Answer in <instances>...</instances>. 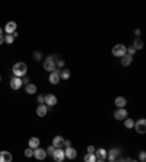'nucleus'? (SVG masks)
Returning <instances> with one entry per match:
<instances>
[{
	"label": "nucleus",
	"mask_w": 146,
	"mask_h": 162,
	"mask_svg": "<svg viewBox=\"0 0 146 162\" xmlns=\"http://www.w3.org/2000/svg\"><path fill=\"white\" fill-rule=\"evenodd\" d=\"M26 70H28V66H26L23 61L16 63V64L13 66V69H12L13 74H15V76H18V77H23V76L26 74Z\"/></svg>",
	"instance_id": "1"
},
{
	"label": "nucleus",
	"mask_w": 146,
	"mask_h": 162,
	"mask_svg": "<svg viewBox=\"0 0 146 162\" xmlns=\"http://www.w3.org/2000/svg\"><path fill=\"white\" fill-rule=\"evenodd\" d=\"M53 159L57 162H63L64 161V158H66V155H64V150L61 149V147H55L54 152H53Z\"/></svg>",
	"instance_id": "2"
},
{
	"label": "nucleus",
	"mask_w": 146,
	"mask_h": 162,
	"mask_svg": "<svg viewBox=\"0 0 146 162\" xmlns=\"http://www.w3.org/2000/svg\"><path fill=\"white\" fill-rule=\"evenodd\" d=\"M134 128H136V131L137 133H140V134H145L146 133V120L145 118H140V120H137L136 123H134Z\"/></svg>",
	"instance_id": "3"
},
{
	"label": "nucleus",
	"mask_w": 146,
	"mask_h": 162,
	"mask_svg": "<svg viewBox=\"0 0 146 162\" xmlns=\"http://www.w3.org/2000/svg\"><path fill=\"white\" fill-rule=\"evenodd\" d=\"M124 54H126V45H123V44L114 45V48H112V55L121 57V55H124Z\"/></svg>",
	"instance_id": "4"
},
{
	"label": "nucleus",
	"mask_w": 146,
	"mask_h": 162,
	"mask_svg": "<svg viewBox=\"0 0 146 162\" xmlns=\"http://www.w3.org/2000/svg\"><path fill=\"white\" fill-rule=\"evenodd\" d=\"M23 83H22V79L20 77H18V76H15V77H12L10 79V88L13 90H18L20 89V86H22Z\"/></svg>",
	"instance_id": "5"
},
{
	"label": "nucleus",
	"mask_w": 146,
	"mask_h": 162,
	"mask_svg": "<svg viewBox=\"0 0 146 162\" xmlns=\"http://www.w3.org/2000/svg\"><path fill=\"white\" fill-rule=\"evenodd\" d=\"M16 28H18L16 22H13V20H9V22L4 25V32H6V34H13V32L16 31Z\"/></svg>",
	"instance_id": "6"
},
{
	"label": "nucleus",
	"mask_w": 146,
	"mask_h": 162,
	"mask_svg": "<svg viewBox=\"0 0 146 162\" xmlns=\"http://www.w3.org/2000/svg\"><path fill=\"white\" fill-rule=\"evenodd\" d=\"M48 80H50V83L51 85H57L58 82H60V72L55 69L53 72L50 73V77H48Z\"/></svg>",
	"instance_id": "7"
},
{
	"label": "nucleus",
	"mask_w": 146,
	"mask_h": 162,
	"mask_svg": "<svg viewBox=\"0 0 146 162\" xmlns=\"http://www.w3.org/2000/svg\"><path fill=\"white\" fill-rule=\"evenodd\" d=\"M93 153H95V158H96L98 162H102L107 159V150H105V149H98V150H95Z\"/></svg>",
	"instance_id": "8"
},
{
	"label": "nucleus",
	"mask_w": 146,
	"mask_h": 162,
	"mask_svg": "<svg viewBox=\"0 0 146 162\" xmlns=\"http://www.w3.org/2000/svg\"><path fill=\"white\" fill-rule=\"evenodd\" d=\"M44 69L48 70V72L55 70V63H54V60H53V57H48V58L44 61Z\"/></svg>",
	"instance_id": "9"
},
{
	"label": "nucleus",
	"mask_w": 146,
	"mask_h": 162,
	"mask_svg": "<svg viewBox=\"0 0 146 162\" xmlns=\"http://www.w3.org/2000/svg\"><path fill=\"white\" fill-rule=\"evenodd\" d=\"M44 102L48 107H54V105H57V98H55V95H53V93H48V95H45Z\"/></svg>",
	"instance_id": "10"
},
{
	"label": "nucleus",
	"mask_w": 146,
	"mask_h": 162,
	"mask_svg": "<svg viewBox=\"0 0 146 162\" xmlns=\"http://www.w3.org/2000/svg\"><path fill=\"white\" fill-rule=\"evenodd\" d=\"M127 115L128 114H127V111H126L124 108H118V109L114 112V118H115V120H124Z\"/></svg>",
	"instance_id": "11"
},
{
	"label": "nucleus",
	"mask_w": 146,
	"mask_h": 162,
	"mask_svg": "<svg viewBox=\"0 0 146 162\" xmlns=\"http://www.w3.org/2000/svg\"><path fill=\"white\" fill-rule=\"evenodd\" d=\"M64 155L67 156V159H74L77 156V152H76V149H73L72 146H67L66 150H64Z\"/></svg>",
	"instance_id": "12"
},
{
	"label": "nucleus",
	"mask_w": 146,
	"mask_h": 162,
	"mask_svg": "<svg viewBox=\"0 0 146 162\" xmlns=\"http://www.w3.org/2000/svg\"><path fill=\"white\" fill-rule=\"evenodd\" d=\"M34 156H35L36 159H39V161H41V159H44V158L47 156V152H45L44 149H39V146H38V147L34 149Z\"/></svg>",
	"instance_id": "13"
},
{
	"label": "nucleus",
	"mask_w": 146,
	"mask_h": 162,
	"mask_svg": "<svg viewBox=\"0 0 146 162\" xmlns=\"http://www.w3.org/2000/svg\"><path fill=\"white\" fill-rule=\"evenodd\" d=\"M12 161V155L7 150H1L0 152V162H10Z\"/></svg>",
	"instance_id": "14"
},
{
	"label": "nucleus",
	"mask_w": 146,
	"mask_h": 162,
	"mask_svg": "<svg viewBox=\"0 0 146 162\" xmlns=\"http://www.w3.org/2000/svg\"><path fill=\"white\" fill-rule=\"evenodd\" d=\"M47 105H44V104H41V105H38V108H36V115L38 117H45L47 115Z\"/></svg>",
	"instance_id": "15"
},
{
	"label": "nucleus",
	"mask_w": 146,
	"mask_h": 162,
	"mask_svg": "<svg viewBox=\"0 0 146 162\" xmlns=\"http://www.w3.org/2000/svg\"><path fill=\"white\" fill-rule=\"evenodd\" d=\"M131 60H133V55H130V54H124V55H121V64L123 66H128L130 63H131Z\"/></svg>",
	"instance_id": "16"
},
{
	"label": "nucleus",
	"mask_w": 146,
	"mask_h": 162,
	"mask_svg": "<svg viewBox=\"0 0 146 162\" xmlns=\"http://www.w3.org/2000/svg\"><path fill=\"white\" fill-rule=\"evenodd\" d=\"M63 143H64V139L61 136H55L54 139H53V146L54 147H61Z\"/></svg>",
	"instance_id": "17"
},
{
	"label": "nucleus",
	"mask_w": 146,
	"mask_h": 162,
	"mask_svg": "<svg viewBox=\"0 0 146 162\" xmlns=\"http://www.w3.org/2000/svg\"><path fill=\"white\" fill-rule=\"evenodd\" d=\"M114 102H115V105H117V107H118V108H123V107H124V105H126V104H127V101H126V98H123V96H117Z\"/></svg>",
	"instance_id": "18"
},
{
	"label": "nucleus",
	"mask_w": 146,
	"mask_h": 162,
	"mask_svg": "<svg viewBox=\"0 0 146 162\" xmlns=\"http://www.w3.org/2000/svg\"><path fill=\"white\" fill-rule=\"evenodd\" d=\"M28 144H29L31 149H35V147L39 146V139H38V137H31L29 142H28Z\"/></svg>",
	"instance_id": "19"
},
{
	"label": "nucleus",
	"mask_w": 146,
	"mask_h": 162,
	"mask_svg": "<svg viewBox=\"0 0 146 162\" xmlns=\"http://www.w3.org/2000/svg\"><path fill=\"white\" fill-rule=\"evenodd\" d=\"M118 152H120V150H118V149H111V150H110L108 153V161H115V159H117V155H118Z\"/></svg>",
	"instance_id": "20"
},
{
	"label": "nucleus",
	"mask_w": 146,
	"mask_h": 162,
	"mask_svg": "<svg viewBox=\"0 0 146 162\" xmlns=\"http://www.w3.org/2000/svg\"><path fill=\"white\" fill-rule=\"evenodd\" d=\"M25 90H26V93H29V95L36 93V86L34 85V83H28V85L25 86Z\"/></svg>",
	"instance_id": "21"
},
{
	"label": "nucleus",
	"mask_w": 146,
	"mask_h": 162,
	"mask_svg": "<svg viewBox=\"0 0 146 162\" xmlns=\"http://www.w3.org/2000/svg\"><path fill=\"white\" fill-rule=\"evenodd\" d=\"M133 47H134L136 50H142V48H143V41L137 36V38L133 41Z\"/></svg>",
	"instance_id": "22"
},
{
	"label": "nucleus",
	"mask_w": 146,
	"mask_h": 162,
	"mask_svg": "<svg viewBox=\"0 0 146 162\" xmlns=\"http://www.w3.org/2000/svg\"><path fill=\"white\" fill-rule=\"evenodd\" d=\"M70 77V70H67V69H63L61 72H60V79H64V80H67Z\"/></svg>",
	"instance_id": "23"
},
{
	"label": "nucleus",
	"mask_w": 146,
	"mask_h": 162,
	"mask_svg": "<svg viewBox=\"0 0 146 162\" xmlns=\"http://www.w3.org/2000/svg\"><path fill=\"white\" fill-rule=\"evenodd\" d=\"M124 126H126V128H133V126H134V121L131 120V118H124Z\"/></svg>",
	"instance_id": "24"
},
{
	"label": "nucleus",
	"mask_w": 146,
	"mask_h": 162,
	"mask_svg": "<svg viewBox=\"0 0 146 162\" xmlns=\"http://www.w3.org/2000/svg\"><path fill=\"white\" fill-rule=\"evenodd\" d=\"M15 41V36L12 35V34H7V35H4V42L6 44H12Z\"/></svg>",
	"instance_id": "25"
},
{
	"label": "nucleus",
	"mask_w": 146,
	"mask_h": 162,
	"mask_svg": "<svg viewBox=\"0 0 146 162\" xmlns=\"http://www.w3.org/2000/svg\"><path fill=\"white\" fill-rule=\"evenodd\" d=\"M86 162H95L96 161V158H95V153H88L85 158H83Z\"/></svg>",
	"instance_id": "26"
},
{
	"label": "nucleus",
	"mask_w": 146,
	"mask_h": 162,
	"mask_svg": "<svg viewBox=\"0 0 146 162\" xmlns=\"http://www.w3.org/2000/svg\"><path fill=\"white\" fill-rule=\"evenodd\" d=\"M136 51H137V50H136V48H134L133 45H131V47H126V53L130 54V55H133V54L136 53Z\"/></svg>",
	"instance_id": "27"
},
{
	"label": "nucleus",
	"mask_w": 146,
	"mask_h": 162,
	"mask_svg": "<svg viewBox=\"0 0 146 162\" xmlns=\"http://www.w3.org/2000/svg\"><path fill=\"white\" fill-rule=\"evenodd\" d=\"M32 155H34V149H31V147H28V149L25 150V156H26V158H31Z\"/></svg>",
	"instance_id": "28"
},
{
	"label": "nucleus",
	"mask_w": 146,
	"mask_h": 162,
	"mask_svg": "<svg viewBox=\"0 0 146 162\" xmlns=\"http://www.w3.org/2000/svg\"><path fill=\"white\" fill-rule=\"evenodd\" d=\"M54 146H53V144H51V146H48V147H47V150H45V152H47V153H48V155H53V152H54Z\"/></svg>",
	"instance_id": "29"
},
{
	"label": "nucleus",
	"mask_w": 146,
	"mask_h": 162,
	"mask_svg": "<svg viewBox=\"0 0 146 162\" xmlns=\"http://www.w3.org/2000/svg\"><path fill=\"white\" fill-rule=\"evenodd\" d=\"M44 99H45V96H42V95H38V96H36V101H38L39 104H44Z\"/></svg>",
	"instance_id": "30"
},
{
	"label": "nucleus",
	"mask_w": 146,
	"mask_h": 162,
	"mask_svg": "<svg viewBox=\"0 0 146 162\" xmlns=\"http://www.w3.org/2000/svg\"><path fill=\"white\" fill-rule=\"evenodd\" d=\"M139 159H140L142 162L146 161V152H140V156H139Z\"/></svg>",
	"instance_id": "31"
},
{
	"label": "nucleus",
	"mask_w": 146,
	"mask_h": 162,
	"mask_svg": "<svg viewBox=\"0 0 146 162\" xmlns=\"http://www.w3.org/2000/svg\"><path fill=\"white\" fill-rule=\"evenodd\" d=\"M55 64H57V66H58V67H63V66H64V61H63V60H61V58H58V60H57V61H55Z\"/></svg>",
	"instance_id": "32"
},
{
	"label": "nucleus",
	"mask_w": 146,
	"mask_h": 162,
	"mask_svg": "<svg viewBox=\"0 0 146 162\" xmlns=\"http://www.w3.org/2000/svg\"><path fill=\"white\" fill-rule=\"evenodd\" d=\"M34 57H35V60H41V58H42L41 53H38V51H36V53H34Z\"/></svg>",
	"instance_id": "33"
},
{
	"label": "nucleus",
	"mask_w": 146,
	"mask_h": 162,
	"mask_svg": "<svg viewBox=\"0 0 146 162\" xmlns=\"http://www.w3.org/2000/svg\"><path fill=\"white\" fill-rule=\"evenodd\" d=\"M93 152H95V147H93V146H88V153H93Z\"/></svg>",
	"instance_id": "34"
},
{
	"label": "nucleus",
	"mask_w": 146,
	"mask_h": 162,
	"mask_svg": "<svg viewBox=\"0 0 146 162\" xmlns=\"http://www.w3.org/2000/svg\"><path fill=\"white\" fill-rule=\"evenodd\" d=\"M63 146H64V147H67V146H72V142H70V140H64Z\"/></svg>",
	"instance_id": "35"
},
{
	"label": "nucleus",
	"mask_w": 146,
	"mask_h": 162,
	"mask_svg": "<svg viewBox=\"0 0 146 162\" xmlns=\"http://www.w3.org/2000/svg\"><path fill=\"white\" fill-rule=\"evenodd\" d=\"M1 44H4V35L0 34V45H1Z\"/></svg>",
	"instance_id": "36"
},
{
	"label": "nucleus",
	"mask_w": 146,
	"mask_h": 162,
	"mask_svg": "<svg viewBox=\"0 0 146 162\" xmlns=\"http://www.w3.org/2000/svg\"><path fill=\"white\" fill-rule=\"evenodd\" d=\"M28 82H29V79H28V77H25V79L22 80V83H25V85H28Z\"/></svg>",
	"instance_id": "37"
},
{
	"label": "nucleus",
	"mask_w": 146,
	"mask_h": 162,
	"mask_svg": "<svg viewBox=\"0 0 146 162\" xmlns=\"http://www.w3.org/2000/svg\"><path fill=\"white\" fill-rule=\"evenodd\" d=\"M134 34L139 36V35H140V29H134Z\"/></svg>",
	"instance_id": "38"
},
{
	"label": "nucleus",
	"mask_w": 146,
	"mask_h": 162,
	"mask_svg": "<svg viewBox=\"0 0 146 162\" xmlns=\"http://www.w3.org/2000/svg\"><path fill=\"white\" fill-rule=\"evenodd\" d=\"M1 32H3V29H1V28H0V34H1Z\"/></svg>",
	"instance_id": "39"
},
{
	"label": "nucleus",
	"mask_w": 146,
	"mask_h": 162,
	"mask_svg": "<svg viewBox=\"0 0 146 162\" xmlns=\"http://www.w3.org/2000/svg\"><path fill=\"white\" fill-rule=\"evenodd\" d=\"M0 80H1V77H0Z\"/></svg>",
	"instance_id": "40"
}]
</instances>
